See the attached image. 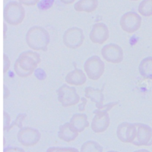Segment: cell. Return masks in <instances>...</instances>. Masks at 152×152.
<instances>
[{
  "label": "cell",
  "instance_id": "obj_1",
  "mask_svg": "<svg viewBox=\"0 0 152 152\" xmlns=\"http://www.w3.org/2000/svg\"><path fill=\"white\" fill-rule=\"evenodd\" d=\"M41 62L40 54L33 51L20 53L14 64V70L20 77H27L34 73Z\"/></svg>",
  "mask_w": 152,
  "mask_h": 152
},
{
  "label": "cell",
  "instance_id": "obj_2",
  "mask_svg": "<svg viewBox=\"0 0 152 152\" xmlns=\"http://www.w3.org/2000/svg\"><path fill=\"white\" fill-rule=\"evenodd\" d=\"M26 42L28 46L34 51H46L50 42V35L44 27L34 26L27 30Z\"/></svg>",
  "mask_w": 152,
  "mask_h": 152
},
{
  "label": "cell",
  "instance_id": "obj_3",
  "mask_svg": "<svg viewBox=\"0 0 152 152\" xmlns=\"http://www.w3.org/2000/svg\"><path fill=\"white\" fill-rule=\"evenodd\" d=\"M25 10L23 4L17 1H10L4 7L3 17L5 21L11 26L21 24L25 18Z\"/></svg>",
  "mask_w": 152,
  "mask_h": 152
},
{
  "label": "cell",
  "instance_id": "obj_4",
  "mask_svg": "<svg viewBox=\"0 0 152 152\" xmlns=\"http://www.w3.org/2000/svg\"><path fill=\"white\" fill-rule=\"evenodd\" d=\"M105 65L102 59L96 55L88 58L84 64V70L88 79L97 80L103 75Z\"/></svg>",
  "mask_w": 152,
  "mask_h": 152
},
{
  "label": "cell",
  "instance_id": "obj_5",
  "mask_svg": "<svg viewBox=\"0 0 152 152\" xmlns=\"http://www.w3.org/2000/svg\"><path fill=\"white\" fill-rule=\"evenodd\" d=\"M58 100L63 107H67L77 104L81 100L74 87L63 84L56 91Z\"/></svg>",
  "mask_w": 152,
  "mask_h": 152
},
{
  "label": "cell",
  "instance_id": "obj_6",
  "mask_svg": "<svg viewBox=\"0 0 152 152\" xmlns=\"http://www.w3.org/2000/svg\"><path fill=\"white\" fill-rule=\"evenodd\" d=\"M62 39L63 43L66 48L77 49L82 45L84 41L83 31L78 27H69L64 33Z\"/></svg>",
  "mask_w": 152,
  "mask_h": 152
},
{
  "label": "cell",
  "instance_id": "obj_7",
  "mask_svg": "<svg viewBox=\"0 0 152 152\" xmlns=\"http://www.w3.org/2000/svg\"><path fill=\"white\" fill-rule=\"evenodd\" d=\"M141 17L135 12L128 11L124 14L119 21L121 29L128 33L137 31L141 25Z\"/></svg>",
  "mask_w": 152,
  "mask_h": 152
},
{
  "label": "cell",
  "instance_id": "obj_8",
  "mask_svg": "<svg viewBox=\"0 0 152 152\" xmlns=\"http://www.w3.org/2000/svg\"><path fill=\"white\" fill-rule=\"evenodd\" d=\"M40 138V132L37 129L31 127L23 128L18 131L17 134L18 141L26 147L36 145L39 141Z\"/></svg>",
  "mask_w": 152,
  "mask_h": 152
},
{
  "label": "cell",
  "instance_id": "obj_9",
  "mask_svg": "<svg viewBox=\"0 0 152 152\" xmlns=\"http://www.w3.org/2000/svg\"><path fill=\"white\" fill-rule=\"evenodd\" d=\"M101 54L104 60L110 63H119L124 58L122 48L119 45L114 43L103 46L101 49Z\"/></svg>",
  "mask_w": 152,
  "mask_h": 152
},
{
  "label": "cell",
  "instance_id": "obj_10",
  "mask_svg": "<svg viewBox=\"0 0 152 152\" xmlns=\"http://www.w3.org/2000/svg\"><path fill=\"white\" fill-rule=\"evenodd\" d=\"M93 113L94 116L91 123V129L96 134L104 132L110 125V117L108 113L96 109Z\"/></svg>",
  "mask_w": 152,
  "mask_h": 152
},
{
  "label": "cell",
  "instance_id": "obj_11",
  "mask_svg": "<svg viewBox=\"0 0 152 152\" xmlns=\"http://www.w3.org/2000/svg\"><path fill=\"white\" fill-rule=\"evenodd\" d=\"M109 37V30L107 25L102 22L94 23L89 34L90 40L96 44H103Z\"/></svg>",
  "mask_w": 152,
  "mask_h": 152
},
{
  "label": "cell",
  "instance_id": "obj_12",
  "mask_svg": "<svg viewBox=\"0 0 152 152\" xmlns=\"http://www.w3.org/2000/svg\"><path fill=\"white\" fill-rule=\"evenodd\" d=\"M78 135V132L72 126L70 122H66L59 128L58 137L65 142L74 141Z\"/></svg>",
  "mask_w": 152,
  "mask_h": 152
},
{
  "label": "cell",
  "instance_id": "obj_13",
  "mask_svg": "<svg viewBox=\"0 0 152 152\" xmlns=\"http://www.w3.org/2000/svg\"><path fill=\"white\" fill-rule=\"evenodd\" d=\"M65 80L70 85L81 86L86 82L87 75L81 69L75 68L66 74Z\"/></svg>",
  "mask_w": 152,
  "mask_h": 152
},
{
  "label": "cell",
  "instance_id": "obj_14",
  "mask_svg": "<svg viewBox=\"0 0 152 152\" xmlns=\"http://www.w3.org/2000/svg\"><path fill=\"white\" fill-rule=\"evenodd\" d=\"M69 122L78 132H83L90 125L87 120V116L84 113L74 114L71 117Z\"/></svg>",
  "mask_w": 152,
  "mask_h": 152
},
{
  "label": "cell",
  "instance_id": "obj_15",
  "mask_svg": "<svg viewBox=\"0 0 152 152\" xmlns=\"http://www.w3.org/2000/svg\"><path fill=\"white\" fill-rule=\"evenodd\" d=\"M99 5L98 0H78L74 5V8L78 12L92 13Z\"/></svg>",
  "mask_w": 152,
  "mask_h": 152
},
{
  "label": "cell",
  "instance_id": "obj_16",
  "mask_svg": "<svg viewBox=\"0 0 152 152\" xmlns=\"http://www.w3.org/2000/svg\"><path fill=\"white\" fill-rule=\"evenodd\" d=\"M84 94L87 98L90 99L92 102L96 103V106L103 104L104 95L102 89L94 88L91 86H87L84 89Z\"/></svg>",
  "mask_w": 152,
  "mask_h": 152
},
{
  "label": "cell",
  "instance_id": "obj_17",
  "mask_svg": "<svg viewBox=\"0 0 152 152\" xmlns=\"http://www.w3.org/2000/svg\"><path fill=\"white\" fill-rule=\"evenodd\" d=\"M132 129L127 123H122L118 125L116 130L118 138L122 142H128L131 139V134Z\"/></svg>",
  "mask_w": 152,
  "mask_h": 152
},
{
  "label": "cell",
  "instance_id": "obj_18",
  "mask_svg": "<svg viewBox=\"0 0 152 152\" xmlns=\"http://www.w3.org/2000/svg\"><path fill=\"white\" fill-rule=\"evenodd\" d=\"M139 71L143 77L152 79V57H146L141 61Z\"/></svg>",
  "mask_w": 152,
  "mask_h": 152
},
{
  "label": "cell",
  "instance_id": "obj_19",
  "mask_svg": "<svg viewBox=\"0 0 152 152\" xmlns=\"http://www.w3.org/2000/svg\"><path fill=\"white\" fill-rule=\"evenodd\" d=\"M80 152H103V147L97 142L89 140L82 144Z\"/></svg>",
  "mask_w": 152,
  "mask_h": 152
},
{
  "label": "cell",
  "instance_id": "obj_20",
  "mask_svg": "<svg viewBox=\"0 0 152 152\" xmlns=\"http://www.w3.org/2000/svg\"><path fill=\"white\" fill-rule=\"evenodd\" d=\"M138 13L144 17L152 15V0H142L138 8Z\"/></svg>",
  "mask_w": 152,
  "mask_h": 152
},
{
  "label": "cell",
  "instance_id": "obj_21",
  "mask_svg": "<svg viewBox=\"0 0 152 152\" xmlns=\"http://www.w3.org/2000/svg\"><path fill=\"white\" fill-rule=\"evenodd\" d=\"M46 152H80L78 149L74 147H51L47 149Z\"/></svg>",
  "mask_w": 152,
  "mask_h": 152
},
{
  "label": "cell",
  "instance_id": "obj_22",
  "mask_svg": "<svg viewBox=\"0 0 152 152\" xmlns=\"http://www.w3.org/2000/svg\"><path fill=\"white\" fill-rule=\"evenodd\" d=\"M27 115L25 113H20L17 115V116L16 117L15 120L13 121V122L10 125L9 128L8 130H10L14 126H18L20 129L23 128V121L25 119V118L26 117Z\"/></svg>",
  "mask_w": 152,
  "mask_h": 152
},
{
  "label": "cell",
  "instance_id": "obj_23",
  "mask_svg": "<svg viewBox=\"0 0 152 152\" xmlns=\"http://www.w3.org/2000/svg\"><path fill=\"white\" fill-rule=\"evenodd\" d=\"M55 2V0H40L37 7L40 10H47L50 8Z\"/></svg>",
  "mask_w": 152,
  "mask_h": 152
},
{
  "label": "cell",
  "instance_id": "obj_24",
  "mask_svg": "<svg viewBox=\"0 0 152 152\" xmlns=\"http://www.w3.org/2000/svg\"><path fill=\"white\" fill-rule=\"evenodd\" d=\"M118 104V102H111L107 104H106L104 105L100 104V105H96V107L97 108V109L103 111L107 112L108 111L110 110L115 106H116Z\"/></svg>",
  "mask_w": 152,
  "mask_h": 152
},
{
  "label": "cell",
  "instance_id": "obj_25",
  "mask_svg": "<svg viewBox=\"0 0 152 152\" xmlns=\"http://www.w3.org/2000/svg\"><path fill=\"white\" fill-rule=\"evenodd\" d=\"M34 75L36 77L40 80H43L46 77V72L41 68H37L34 72Z\"/></svg>",
  "mask_w": 152,
  "mask_h": 152
},
{
  "label": "cell",
  "instance_id": "obj_26",
  "mask_svg": "<svg viewBox=\"0 0 152 152\" xmlns=\"http://www.w3.org/2000/svg\"><path fill=\"white\" fill-rule=\"evenodd\" d=\"M4 130H8L10 126L9 124L10 122V117L9 114L5 111H4Z\"/></svg>",
  "mask_w": 152,
  "mask_h": 152
},
{
  "label": "cell",
  "instance_id": "obj_27",
  "mask_svg": "<svg viewBox=\"0 0 152 152\" xmlns=\"http://www.w3.org/2000/svg\"><path fill=\"white\" fill-rule=\"evenodd\" d=\"M10 66V60L6 54H4V70H3L4 73H6L8 71Z\"/></svg>",
  "mask_w": 152,
  "mask_h": 152
},
{
  "label": "cell",
  "instance_id": "obj_28",
  "mask_svg": "<svg viewBox=\"0 0 152 152\" xmlns=\"http://www.w3.org/2000/svg\"><path fill=\"white\" fill-rule=\"evenodd\" d=\"M19 2L23 5L26 6H33L37 5L40 0H18Z\"/></svg>",
  "mask_w": 152,
  "mask_h": 152
},
{
  "label": "cell",
  "instance_id": "obj_29",
  "mask_svg": "<svg viewBox=\"0 0 152 152\" xmlns=\"http://www.w3.org/2000/svg\"><path fill=\"white\" fill-rule=\"evenodd\" d=\"M4 152H25V151L19 147H7L4 150Z\"/></svg>",
  "mask_w": 152,
  "mask_h": 152
},
{
  "label": "cell",
  "instance_id": "obj_30",
  "mask_svg": "<svg viewBox=\"0 0 152 152\" xmlns=\"http://www.w3.org/2000/svg\"><path fill=\"white\" fill-rule=\"evenodd\" d=\"M81 103L78 105V110L80 111H83L85 110V107H86V105L87 100L85 97H81Z\"/></svg>",
  "mask_w": 152,
  "mask_h": 152
},
{
  "label": "cell",
  "instance_id": "obj_31",
  "mask_svg": "<svg viewBox=\"0 0 152 152\" xmlns=\"http://www.w3.org/2000/svg\"><path fill=\"white\" fill-rule=\"evenodd\" d=\"M62 3L66 5H69L72 4L75 0H59Z\"/></svg>",
  "mask_w": 152,
  "mask_h": 152
},
{
  "label": "cell",
  "instance_id": "obj_32",
  "mask_svg": "<svg viewBox=\"0 0 152 152\" xmlns=\"http://www.w3.org/2000/svg\"><path fill=\"white\" fill-rule=\"evenodd\" d=\"M4 98H7V97H8V96H7V91H8V88H7V87L5 86V85H4Z\"/></svg>",
  "mask_w": 152,
  "mask_h": 152
},
{
  "label": "cell",
  "instance_id": "obj_33",
  "mask_svg": "<svg viewBox=\"0 0 152 152\" xmlns=\"http://www.w3.org/2000/svg\"><path fill=\"white\" fill-rule=\"evenodd\" d=\"M107 152H118V151H113V150H110V151H107Z\"/></svg>",
  "mask_w": 152,
  "mask_h": 152
},
{
  "label": "cell",
  "instance_id": "obj_34",
  "mask_svg": "<svg viewBox=\"0 0 152 152\" xmlns=\"http://www.w3.org/2000/svg\"><path fill=\"white\" fill-rule=\"evenodd\" d=\"M131 1H138V0H131Z\"/></svg>",
  "mask_w": 152,
  "mask_h": 152
}]
</instances>
